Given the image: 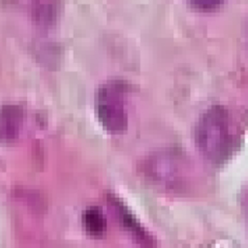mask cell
Returning <instances> with one entry per match:
<instances>
[{"label": "cell", "mask_w": 248, "mask_h": 248, "mask_svg": "<svg viewBox=\"0 0 248 248\" xmlns=\"http://www.w3.org/2000/svg\"><path fill=\"white\" fill-rule=\"evenodd\" d=\"M232 132L228 112L221 107L208 108L196 127V143L202 154L214 162H221L232 148Z\"/></svg>", "instance_id": "obj_1"}, {"label": "cell", "mask_w": 248, "mask_h": 248, "mask_svg": "<svg viewBox=\"0 0 248 248\" xmlns=\"http://www.w3.org/2000/svg\"><path fill=\"white\" fill-rule=\"evenodd\" d=\"M111 204L119 223L133 239L142 248H152L154 240L151 234L145 230L143 225L136 218L129 208H127V206L118 199H112Z\"/></svg>", "instance_id": "obj_3"}, {"label": "cell", "mask_w": 248, "mask_h": 248, "mask_svg": "<svg viewBox=\"0 0 248 248\" xmlns=\"http://www.w3.org/2000/svg\"><path fill=\"white\" fill-rule=\"evenodd\" d=\"M149 163V171L154 180L159 182L169 183L170 181H176L180 169L177 163L169 158H158Z\"/></svg>", "instance_id": "obj_4"}, {"label": "cell", "mask_w": 248, "mask_h": 248, "mask_svg": "<svg viewBox=\"0 0 248 248\" xmlns=\"http://www.w3.org/2000/svg\"><path fill=\"white\" fill-rule=\"evenodd\" d=\"M100 110L103 123L108 131L111 133L125 131L128 123L125 84L111 81L102 89Z\"/></svg>", "instance_id": "obj_2"}, {"label": "cell", "mask_w": 248, "mask_h": 248, "mask_svg": "<svg viewBox=\"0 0 248 248\" xmlns=\"http://www.w3.org/2000/svg\"><path fill=\"white\" fill-rule=\"evenodd\" d=\"M85 231L91 236H101L106 232L107 222L102 210L98 207L88 208L83 215Z\"/></svg>", "instance_id": "obj_5"}, {"label": "cell", "mask_w": 248, "mask_h": 248, "mask_svg": "<svg viewBox=\"0 0 248 248\" xmlns=\"http://www.w3.org/2000/svg\"><path fill=\"white\" fill-rule=\"evenodd\" d=\"M188 4L192 7V9L201 11V12H212L215 10L220 9L224 4L223 1H215V0H198V1H191Z\"/></svg>", "instance_id": "obj_6"}]
</instances>
